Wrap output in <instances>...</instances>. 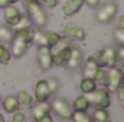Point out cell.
Masks as SVG:
<instances>
[{
	"label": "cell",
	"mask_w": 124,
	"mask_h": 122,
	"mask_svg": "<svg viewBox=\"0 0 124 122\" xmlns=\"http://www.w3.org/2000/svg\"><path fill=\"white\" fill-rule=\"evenodd\" d=\"M13 29L9 26H3L0 25V42H10L13 37Z\"/></svg>",
	"instance_id": "25"
},
{
	"label": "cell",
	"mask_w": 124,
	"mask_h": 122,
	"mask_svg": "<svg viewBox=\"0 0 124 122\" xmlns=\"http://www.w3.org/2000/svg\"><path fill=\"white\" fill-rule=\"evenodd\" d=\"M97 89V83L93 78H82L79 82V91L82 92L84 95H88L93 91Z\"/></svg>",
	"instance_id": "19"
},
{
	"label": "cell",
	"mask_w": 124,
	"mask_h": 122,
	"mask_svg": "<svg viewBox=\"0 0 124 122\" xmlns=\"http://www.w3.org/2000/svg\"><path fill=\"white\" fill-rule=\"evenodd\" d=\"M113 37H114V40H116L120 46H124V30L116 29V30L113 32Z\"/></svg>",
	"instance_id": "31"
},
{
	"label": "cell",
	"mask_w": 124,
	"mask_h": 122,
	"mask_svg": "<svg viewBox=\"0 0 124 122\" xmlns=\"http://www.w3.org/2000/svg\"><path fill=\"white\" fill-rule=\"evenodd\" d=\"M69 52H71V46H66L56 52H51L52 53V66H63L69 56Z\"/></svg>",
	"instance_id": "15"
},
{
	"label": "cell",
	"mask_w": 124,
	"mask_h": 122,
	"mask_svg": "<svg viewBox=\"0 0 124 122\" xmlns=\"http://www.w3.org/2000/svg\"><path fill=\"white\" fill-rule=\"evenodd\" d=\"M82 50L78 47V46H72L71 45V52H69V56L66 59V63L65 66L68 69H78L81 65H82Z\"/></svg>",
	"instance_id": "11"
},
{
	"label": "cell",
	"mask_w": 124,
	"mask_h": 122,
	"mask_svg": "<svg viewBox=\"0 0 124 122\" xmlns=\"http://www.w3.org/2000/svg\"><path fill=\"white\" fill-rule=\"evenodd\" d=\"M95 58V61L98 63L100 68H113L117 65V61H118V53H117V49L113 47V46H107L98 52H95V55H93Z\"/></svg>",
	"instance_id": "3"
},
{
	"label": "cell",
	"mask_w": 124,
	"mask_h": 122,
	"mask_svg": "<svg viewBox=\"0 0 124 122\" xmlns=\"http://www.w3.org/2000/svg\"><path fill=\"white\" fill-rule=\"evenodd\" d=\"M117 13H118V4L114 1H110V3L102 4L98 9V12L95 14V20L98 23H111L116 19Z\"/></svg>",
	"instance_id": "5"
},
{
	"label": "cell",
	"mask_w": 124,
	"mask_h": 122,
	"mask_svg": "<svg viewBox=\"0 0 124 122\" xmlns=\"http://www.w3.org/2000/svg\"><path fill=\"white\" fill-rule=\"evenodd\" d=\"M33 33H35V29L32 26L26 27V29H22V30H16L13 33V37L10 40V43H12V49H10L12 56L22 58L26 53V50L33 45Z\"/></svg>",
	"instance_id": "1"
},
{
	"label": "cell",
	"mask_w": 124,
	"mask_h": 122,
	"mask_svg": "<svg viewBox=\"0 0 124 122\" xmlns=\"http://www.w3.org/2000/svg\"><path fill=\"white\" fill-rule=\"evenodd\" d=\"M0 122H6V121H4V116H3L1 114H0Z\"/></svg>",
	"instance_id": "39"
},
{
	"label": "cell",
	"mask_w": 124,
	"mask_h": 122,
	"mask_svg": "<svg viewBox=\"0 0 124 122\" xmlns=\"http://www.w3.org/2000/svg\"><path fill=\"white\" fill-rule=\"evenodd\" d=\"M108 73V83H107V91L108 92H114L117 91L120 86H123V78L124 73L116 66L110 68V70L107 72Z\"/></svg>",
	"instance_id": "7"
},
{
	"label": "cell",
	"mask_w": 124,
	"mask_h": 122,
	"mask_svg": "<svg viewBox=\"0 0 124 122\" xmlns=\"http://www.w3.org/2000/svg\"><path fill=\"white\" fill-rule=\"evenodd\" d=\"M10 122H28V119H26L25 114L20 112V111L17 109V111H15V112L12 114V119H10Z\"/></svg>",
	"instance_id": "30"
},
{
	"label": "cell",
	"mask_w": 124,
	"mask_h": 122,
	"mask_svg": "<svg viewBox=\"0 0 124 122\" xmlns=\"http://www.w3.org/2000/svg\"><path fill=\"white\" fill-rule=\"evenodd\" d=\"M31 25H32V22H31V19H29V16H28V14H22L20 20H19L17 25L13 27V32L22 30V29H26V27H31Z\"/></svg>",
	"instance_id": "27"
},
{
	"label": "cell",
	"mask_w": 124,
	"mask_h": 122,
	"mask_svg": "<svg viewBox=\"0 0 124 122\" xmlns=\"http://www.w3.org/2000/svg\"><path fill=\"white\" fill-rule=\"evenodd\" d=\"M114 93H116V96H117V101H118L120 106L124 109V86H120Z\"/></svg>",
	"instance_id": "32"
},
{
	"label": "cell",
	"mask_w": 124,
	"mask_h": 122,
	"mask_svg": "<svg viewBox=\"0 0 124 122\" xmlns=\"http://www.w3.org/2000/svg\"><path fill=\"white\" fill-rule=\"evenodd\" d=\"M3 9H4V22L7 23L9 27L13 29V27L17 25V22L20 20L22 13L19 12V9H17L15 4H7V6L3 7Z\"/></svg>",
	"instance_id": "10"
},
{
	"label": "cell",
	"mask_w": 124,
	"mask_h": 122,
	"mask_svg": "<svg viewBox=\"0 0 124 122\" xmlns=\"http://www.w3.org/2000/svg\"><path fill=\"white\" fill-rule=\"evenodd\" d=\"M74 122H93V118L87 114V111H75L72 112V118Z\"/></svg>",
	"instance_id": "24"
},
{
	"label": "cell",
	"mask_w": 124,
	"mask_h": 122,
	"mask_svg": "<svg viewBox=\"0 0 124 122\" xmlns=\"http://www.w3.org/2000/svg\"><path fill=\"white\" fill-rule=\"evenodd\" d=\"M98 68H100V66H98V63L95 61V58H94L93 55L88 56L87 61H85L84 68H82V76H84V78H93L94 73H95V70H97Z\"/></svg>",
	"instance_id": "16"
},
{
	"label": "cell",
	"mask_w": 124,
	"mask_h": 122,
	"mask_svg": "<svg viewBox=\"0 0 124 122\" xmlns=\"http://www.w3.org/2000/svg\"><path fill=\"white\" fill-rule=\"evenodd\" d=\"M22 4L26 10V14L29 16L32 23H35L38 27H45L49 22L48 13L45 7L38 0H22Z\"/></svg>",
	"instance_id": "2"
},
{
	"label": "cell",
	"mask_w": 124,
	"mask_h": 122,
	"mask_svg": "<svg viewBox=\"0 0 124 122\" xmlns=\"http://www.w3.org/2000/svg\"><path fill=\"white\" fill-rule=\"evenodd\" d=\"M10 59H12L10 50H9L4 45L0 43V63H1V65H9Z\"/></svg>",
	"instance_id": "26"
},
{
	"label": "cell",
	"mask_w": 124,
	"mask_h": 122,
	"mask_svg": "<svg viewBox=\"0 0 124 122\" xmlns=\"http://www.w3.org/2000/svg\"><path fill=\"white\" fill-rule=\"evenodd\" d=\"M33 98L38 102H48V99L51 98V92L48 88V82L46 79H39L35 83V95Z\"/></svg>",
	"instance_id": "12"
},
{
	"label": "cell",
	"mask_w": 124,
	"mask_h": 122,
	"mask_svg": "<svg viewBox=\"0 0 124 122\" xmlns=\"http://www.w3.org/2000/svg\"><path fill=\"white\" fill-rule=\"evenodd\" d=\"M7 4H15V0H0V9L6 7Z\"/></svg>",
	"instance_id": "35"
},
{
	"label": "cell",
	"mask_w": 124,
	"mask_h": 122,
	"mask_svg": "<svg viewBox=\"0 0 124 122\" xmlns=\"http://www.w3.org/2000/svg\"><path fill=\"white\" fill-rule=\"evenodd\" d=\"M93 79L95 81L97 85H100V86H102V88H107V83H108V73H107V70H104L102 68H98V69L95 70V73H94Z\"/></svg>",
	"instance_id": "20"
},
{
	"label": "cell",
	"mask_w": 124,
	"mask_h": 122,
	"mask_svg": "<svg viewBox=\"0 0 124 122\" xmlns=\"http://www.w3.org/2000/svg\"><path fill=\"white\" fill-rule=\"evenodd\" d=\"M1 106H3V109H4V112L13 114L15 111L19 109V102H17L16 96L9 95V96H6L4 99H1Z\"/></svg>",
	"instance_id": "17"
},
{
	"label": "cell",
	"mask_w": 124,
	"mask_h": 122,
	"mask_svg": "<svg viewBox=\"0 0 124 122\" xmlns=\"http://www.w3.org/2000/svg\"><path fill=\"white\" fill-rule=\"evenodd\" d=\"M108 119H110V114H108L107 108H95L93 122H105Z\"/></svg>",
	"instance_id": "23"
},
{
	"label": "cell",
	"mask_w": 124,
	"mask_h": 122,
	"mask_svg": "<svg viewBox=\"0 0 124 122\" xmlns=\"http://www.w3.org/2000/svg\"><path fill=\"white\" fill-rule=\"evenodd\" d=\"M105 122H111V121H110V119H108V121H105Z\"/></svg>",
	"instance_id": "43"
},
{
	"label": "cell",
	"mask_w": 124,
	"mask_h": 122,
	"mask_svg": "<svg viewBox=\"0 0 124 122\" xmlns=\"http://www.w3.org/2000/svg\"><path fill=\"white\" fill-rule=\"evenodd\" d=\"M38 62L40 70H48L52 66V53L49 46H38Z\"/></svg>",
	"instance_id": "9"
},
{
	"label": "cell",
	"mask_w": 124,
	"mask_h": 122,
	"mask_svg": "<svg viewBox=\"0 0 124 122\" xmlns=\"http://www.w3.org/2000/svg\"><path fill=\"white\" fill-rule=\"evenodd\" d=\"M46 82H48V88H49L51 95H55V93L58 92V89L61 88V82H59V79H58V78H55V76H52V78L46 79Z\"/></svg>",
	"instance_id": "28"
},
{
	"label": "cell",
	"mask_w": 124,
	"mask_h": 122,
	"mask_svg": "<svg viewBox=\"0 0 124 122\" xmlns=\"http://www.w3.org/2000/svg\"><path fill=\"white\" fill-rule=\"evenodd\" d=\"M121 72H123V73H124V65H123V68H121Z\"/></svg>",
	"instance_id": "40"
},
{
	"label": "cell",
	"mask_w": 124,
	"mask_h": 122,
	"mask_svg": "<svg viewBox=\"0 0 124 122\" xmlns=\"http://www.w3.org/2000/svg\"><path fill=\"white\" fill-rule=\"evenodd\" d=\"M62 33L68 39H77V40H85L87 39V32L82 27L74 25V23H65L62 25Z\"/></svg>",
	"instance_id": "8"
},
{
	"label": "cell",
	"mask_w": 124,
	"mask_h": 122,
	"mask_svg": "<svg viewBox=\"0 0 124 122\" xmlns=\"http://www.w3.org/2000/svg\"><path fill=\"white\" fill-rule=\"evenodd\" d=\"M51 111V106L46 102H38L36 106H32V119L35 122H39L45 115H48Z\"/></svg>",
	"instance_id": "14"
},
{
	"label": "cell",
	"mask_w": 124,
	"mask_h": 122,
	"mask_svg": "<svg viewBox=\"0 0 124 122\" xmlns=\"http://www.w3.org/2000/svg\"><path fill=\"white\" fill-rule=\"evenodd\" d=\"M33 43H36L38 46H48L46 40H45V34L40 30H35L33 33Z\"/></svg>",
	"instance_id": "29"
},
{
	"label": "cell",
	"mask_w": 124,
	"mask_h": 122,
	"mask_svg": "<svg viewBox=\"0 0 124 122\" xmlns=\"http://www.w3.org/2000/svg\"><path fill=\"white\" fill-rule=\"evenodd\" d=\"M100 1L101 0H84V3H87L90 7H93V9H95V7H98L100 6Z\"/></svg>",
	"instance_id": "34"
},
{
	"label": "cell",
	"mask_w": 124,
	"mask_h": 122,
	"mask_svg": "<svg viewBox=\"0 0 124 122\" xmlns=\"http://www.w3.org/2000/svg\"><path fill=\"white\" fill-rule=\"evenodd\" d=\"M16 1H19V0H15V3H16Z\"/></svg>",
	"instance_id": "44"
},
{
	"label": "cell",
	"mask_w": 124,
	"mask_h": 122,
	"mask_svg": "<svg viewBox=\"0 0 124 122\" xmlns=\"http://www.w3.org/2000/svg\"><path fill=\"white\" fill-rule=\"evenodd\" d=\"M0 105H1V95H0Z\"/></svg>",
	"instance_id": "41"
},
{
	"label": "cell",
	"mask_w": 124,
	"mask_h": 122,
	"mask_svg": "<svg viewBox=\"0 0 124 122\" xmlns=\"http://www.w3.org/2000/svg\"><path fill=\"white\" fill-rule=\"evenodd\" d=\"M117 53H118V58L124 61V46H121L120 49H117Z\"/></svg>",
	"instance_id": "37"
},
{
	"label": "cell",
	"mask_w": 124,
	"mask_h": 122,
	"mask_svg": "<svg viewBox=\"0 0 124 122\" xmlns=\"http://www.w3.org/2000/svg\"><path fill=\"white\" fill-rule=\"evenodd\" d=\"M39 122H54L52 116H51V112H49L48 115H45V116H43V118H42V119H40Z\"/></svg>",
	"instance_id": "36"
},
{
	"label": "cell",
	"mask_w": 124,
	"mask_h": 122,
	"mask_svg": "<svg viewBox=\"0 0 124 122\" xmlns=\"http://www.w3.org/2000/svg\"><path fill=\"white\" fill-rule=\"evenodd\" d=\"M43 7H48V9H55L58 6V0H38Z\"/></svg>",
	"instance_id": "33"
},
{
	"label": "cell",
	"mask_w": 124,
	"mask_h": 122,
	"mask_svg": "<svg viewBox=\"0 0 124 122\" xmlns=\"http://www.w3.org/2000/svg\"><path fill=\"white\" fill-rule=\"evenodd\" d=\"M16 99H17L19 105L26 108V109H29V108L33 106V101H35V98L28 91H19L17 95H16Z\"/></svg>",
	"instance_id": "18"
},
{
	"label": "cell",
	"mask_w": 124,
	"mask_h": 122,
	"mask_svg": "<svg viewBox=\"0 0 124 122\" xmlns=\"http://www.w3.org/2000/svg\"><path fill=\"white\" fill-rule=\"evenodd\" d=\"M123 86H124V78H123Z\"/></svg>",
	"instance_id": "42"
},
{
	"label": "cell",
	"mask_w": 124,
	"mask_h": 122,
	"mask_svg": "<svg viewBox=\"0 0 124 122\" xmlns=\"http://www.w3.org/2000/svg\"><path fill=\"white\" fill-rule=\"evenodd\" d=\"M90 105H94L95 108H108L111 103V96L110 92L104 88H97L95 91H93L91 93L85 95Z\"/></svg>",
	"instance_id": "4"
},
{
	"label": "cell",
	"mask_w": 124,
	"mask_h": 122,
	"mask_svg": "<svg viewBox=\"0 0 124 122\" xmlns=\"http://www.w3.org/2000/svg\"><path fill=\"white\" fill-rule=\"evenodd\" d=\"M51 108H52V111L59 118H62V119H71L72 118V112H74L72 111V106L63 98H55V99H52Z\"/></svg>",
	"instance_id": "6"
},
{
	"label": "cell",
	"mask_w": 124,
	"mask_h": 122,
	"mask_svg": "<svg viewBox=\"0 0 124 122\" xmlns=\"http://www.w3.org/2000/svg\"><path fill=\"white\" fill-rule=\"evenodd\" d=\"M71 106H72V111L74 112L75 111H88L90 102H88V99H87L85 95H81V96H78V98L74 99V103Z\"/></svg>",
	"instance_id": "21"
},
{
	"label": "cell",
	"mask_w": 124,
	"mask_h": 122,
	"mask_svg": "<svg viewBox=\"0 0 124 122\" xmlns=\"http://www.w3.org/2000/svg\"><path fill=\"white\" fill-rule=\"evenodd\" d=\"M43 34H45V40H46V45L49 46V47H54L59 40L62 39V36L59 33H56V32H52V30H48V32H43Z\"/></svg>",
	"instance_id": "22"
},
{
	"label": "cell",
	"mask_w": 124,
	"mask_h": 122,
	"mask_svg": "<svg viewBox=\"0 0 124 122\" xmlns=\"http://www.w3.org/2000/svg\"><path fill=\"white\" fill-rule=\"evenodd\" d=\"M84 6V0H66L62 6V13L65 17L75 16Z\"/></svg>",
	"instance_id": "13"
},
{
	"label": "cell",
	"mask_w": 124,
	"mask_h": 122,
	"mask_svg": "<svg viewBox=\"0 0 124 122\" xmlns=\"http://www.w3.org/2000/svg\"><path fill=\"white\" fill-rule=\"evenodd\" d=\"M118 29H120V30H124V14L120 17V22H118Z\"/></svg>",
	"instance_id": "38"
}]
</instances>
